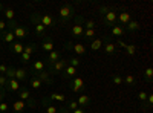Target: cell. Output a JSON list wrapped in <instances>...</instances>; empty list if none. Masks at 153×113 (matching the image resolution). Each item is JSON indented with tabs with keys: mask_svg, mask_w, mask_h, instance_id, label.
<instances>
[{
	"mask_svg": "<svg viewBox=\"0 0 153 113\" xmlns=\"http://www.w3.org/2000/svg\"><path fill=\"white\" fill-rule=\"evenodd\" d=\"M98 12L100 16L103 17V21L107 28H112L117 24V16H118V8L117 6H100L98 8Z\"/></svg>",
	"mask_w": 153,
	"mask_h": 113,
	"instance_id": "obj_1",
	"label": "cell"
},
{
	"mask_svg": "<svg viewBox=\"0 0 153 113\" xmlns=\"http://www.w3.org/2000/svg\"><path fill=\"white\" fill-rule=\"evenodd\" d=\"M75 6L72 3H63L60 8H58V21L60 24H68L71 20H74L75 17Z\"/></svg>",
	"mask_w": 153,
	"mask_h": 113,
	"instance_id": "obj_2",
	"label": "cell"
},
{
	"mask_svg": "<svg viewBox=\"0 0 153 113\" xmlns=\"http://www.w3.org/2000/svg\"><path fill=\"white\" fill-rule=\"evenodd\" d=\"M6 26L9 28V31H12V34H14V37L16 38H19V40H23V38H26L28 37V29L25 28V26H22V24H19L16 20H12V21H8L6 23Z\"/></svg>",
	"mask_w": 153,
	"mask_h": 113,
	"instance_id": "obj_3",
	"label": "cell"
},
{
	"mask_svg": "<svg viewBox=\"0 0 153 113\" xmlns=\"http://www.w3.org/2000/svg\"><path fill=\"white\" fill-rule=\"evenodd\" d=\"M83 23H84V18L81 16H75L74 17V24H72V28H71L72 38H83V32H84Z\"/></svg>",
	"mask_w": 153,
	"mask_h": 113,
	"instance_id": "obj_4",
	"label": "cell"
},
{
	"mask_svg": "<svg viewBox=\"0 0 153 113\" xmlns=\"http://www.w3.org/2000/svg\"><path fill=\"white\" fill-rule=\"evenodd\" d=\"M31 20L34 23V32L38 35V37H45V32H46V28L40 23V14L38 12H34L31 16Z\"/></svg>",
	"mask_w": 153,
	"mask_h": 113,
	"instance_id": "obj_5",
	"label": "cell"
},
{
	"mask_svg": "<svg viewBox=\"0 0 153 113\" xmlns=\"http://www.w3.org/2000/svg\"><path fill=\"white\" fill-rule=\"evenodd\" d=\"M68 66V60L66 58H60L57 63H54L51 67H48V72H49V75L52 77V75H58V73H61L63 72V69H65Z\"/></svg>",
	"mask_w": 153,
	"mask_h": 113,
	"instance_id": "obj_6",
	"label": "cell"
},
{
	"mask_svg": "<svg viewBox=\"0 0 153 113\" xmlns=\"http://www.w3.org/2000/svg\"><path fill=\"white\" fill-rule=\"evenodd\" d=\"M86 89V86H84V80L80 78V77H74L71 80V90L75 92V93H80Z\"/></svg>",
	"mask_w": 153,
	"mask_h": 113,
	"instance_id": "obj_7",
	"label": "cell"
},
{
	"mask_svg": "<svg viewBox=\"0 0 153 113\" xmlns=\"http://www.w3.org/2000/svg\"><path fill=\"white\" fill-rule=\"evenodd\" d=\"M65 47L68 49V51H74L76 55H84L87 52V49L81 44V43H72V41H68L65 44Z\"/></svg>",
	"mask_w": 153,
	"mask_h": 113,
	"instance_id": "obj_8",
	"label": "cell"
},
{
	"mask_svg": "<svg viewBox=\"0 0 153 113\" xmlns=\"http://www.w3.org/2000/svg\"><path fill=\"white\" fill-rule=\"evenodd\" d=\"M130 20H132V16H130V12H129V11L121 9V11L118 12V16H117V24H120V26L124 28Z\"/></svg>",
	"mask_w": 153,
	"mask_h": 113,
	"instance_id": "obj_9",
	"label": "cell"
},
{
	"mask_svg": "<svg viewBox=\"0 0 153 113\" xmlns=\"http://www.w3.org/2000/svg\"><path fill=\"white\" fill-rule=\"evenodd\" d=\"M32 77H35L37 80H40V83H42V84H43V83H46V84H52V83H54L52 77L49 75V72H48V70L35 72V73H32Z\"/></svg>",
	"mask_w": 153,
	"mask_h": 113,
	"instance_id": "obj_10",
	"label": "cell"
},
{
	"mask_svg": "<svg viewBox=\"0 0 153 113\" xmlns=\"http://www.w3.org/2000/svg\"><path fill=\"white\" fill-rule=\"evenodd\" d=\"M40 23L43 24L45 28H54L57 24V20L52 16H49V14H40Z\"/></svg>",
	"mask_w": 153,
	"mask_h": 113,
	"instance_id": "obj_11",
	"label": "cell"
},
{
	"mask_svg": "<svg viewBox=\"0 0 153 113\" xmlns=\"http://www.w3.org/2000/svg\"><path fill=\"white\" fill-rule=\"evenodd\" d=\"M104 41H106V44H104V47H103L104 54H106V55H115V54H117L118 49H117V46L110 41V37H106Z\"/></svg>",
	"mask_w": 153,
	"mask_h": 113,
	"instance_id": "obj_12",
	"label": "cell"
},
{
	"mask_svg": "<svg viewBox=\"0 0 153 113\" xmlns=\"http://www.w3.org/2000/svg\"><path fill=\"white\" fill-rule=\"evenodd\" d=\"M60 58H61L60 51H55V49H54L52 52H49V55H48V58H46V63H45V64H46L48 67H51V66H52L54 63H57Z\"/></svg>",
	"mask_w": 153,
	"mask_h": 113,
	"instance_id": "obj_13",
	"label": "cell"
},
{
	"mask_svg": "<svg viewBox=\"0 0 153 113\" xmlns=\"http://www.w3.org/2000/svg\"><path fill=\"white\" fill-rule=\"evenodd\" d=\"M46 99L49 103H66V96L63 93H58V92H52L46 96Z\"/></svg>",
	"mask_w": 153,
	"mask_h": 113,
	"instance_id": "obj_14",
	"label": "cell"
},
{
	"mask_svg": "<svg viewBox=\"0 0 153 113\" xmlns=\"http://www.w3.org/2000/svg\"><path fill=\"white\" fill-rule=\"evenodd\" d=\"M61 77L65 78V80H72L74 77H76V69L68 64L65 69H63V72H61Z\"/></svg>",
	"mask_w": 153,
	"mask_h": 113,
	"instance_id": "obj_15",
	"label": "cell"
},
{
	"mask_svg": "<svg viewBox=\"0 0 153 113\" xmlns=\"http://www.w3.org/2000/svg\"><path fill=\"white\" fill-rule=\"evenodd\" d=\"M22 87V83H19L16 78H12V80H8L6 83V92H19V89Z\"/></svg>",
	"mask_w": 153,
	"mask_h": 113,
	"instance_id": "obj_16",
	"label": "cell"
},
{
	"mask_svg": "<svg viewBox=\"0 0 153 113\" xmlns=\"http://www.w3.org/2000/svg\"><path fill=\"white\" fill-rule=\"evenodd\" d=\"M42 49L45 52H52L54 51V41L51 37H43V41H42Z\"/></svg>",
	"mask_w": 153,
	"mask_h": 113,
	"instance_id": "obj_17",
	"label": "cell"
},
{
	"mask_svg": "<svg viewBox=\"0 0 153 113\" xmlns=\"http://www.w3.org/2000/svg\"><path fill=\"white\" fill-rule=\"evenodd\" d=\"M42 70H46V64L43 60H37L31 64V72L35 73V72H42Z\"/></svg>",
	"mask_w": 153,
	"mask_h": 113,
	"instance_id": "obj_18",
	"label": "cell"
},
{
	"mask_svg": "<svg viewBox=\"0 0 153 113\" xmlns=\"http://www.w3.org/2000/svg\"><path fill=\"white\" fill-rule=\"evenodd\" d=\"M0 38H2V41H5L8 44H12V43L16 41V37H14V34H12V31L2 32V34H0Z\"/></svg>",
	"mask_w": 153,
	"mask_h": 113,
	"instance_id": "obj_19",
	"label": "cell"
},
{
	"mask_svg": "<svg viewBox=\"0 0 153 113\" xmlns=\"http://www.w3.org/2000/svg\"><path fill=\"white\" fill-rule=\"evenodd\" d=\"M25 109H26V103L22 101V99H16V101L12 103V110L16 113H23Z\"/></svg>",
	"mask_w": 153,
	"mask_h": 113,
	"instance_id": "obj_20",
	"label": "cell"
},
{
	"mask_svg": "<svg viewBox=\"0 0 153 113\" xmlns=\"http://www.w3.org/2000/svg\"><path fill=\"white\" fill-rule=\"evenodd\" d=\"M139 29H141V24H139L136 20H130V21L124 26V31H129V32H136V31H139Z\"/></svg>",
	"mask_w": 153,
	"mask_h": 113,
	"instance_id": "obj_21",
	"label": "cell"
},
{
	"mask_svg": "<svg viewBox=\"0 0 153 113\" xmlns=\"http://www.w3.org/2000/svg\"><path fill=\"white\" fill-rule=\"evenodd\" d=\"M17 93H19V98L22 99V101H28V99L31 98V92H29V89H28V87H25V86L20 87Z\"/></svg>",
	"mask_w": 153,
	"mask_h": 113,
	"instance_id": "obj_22",
	"label": "cell"
},
{
	"mask_svg": "<svg viewBox=\"0 0 153 113\" xmlns=\"http://www.w3.org/2000/svg\"><path fill=\"white\" fill-rule=\"evenodd\" d=\"M110 29H112V37H118L120 40H121V37H124V34H126L124 28L120 26V24H115V26H112Z\"/></svg>",
	"mask_w": 153,
	"mask_h": 113,
	"instance_id": "obj_23",
	"label": "cell"
},
{
	"mask_svg": "<svg viewBox=\"0 0 153 113\" xmlns=\"http://www.w3.org/2000/svg\"><path fill=\"white\" fill-rule=\"evenodd\" d=\"M76 103H78V106L80 107H87V106H91V96H87V95H84V93H81L80 96H78V99H76Z\"/></svg>",
	"mask_w": 153,
	"mask_h": 113,
	"instance_id": "obj_24",
	"label": "cell"
},
{
	"mask_svg": "<svg viewBox=\"0 0 153 113\" xmlns=\"http://www.w3.org/2000/svg\"><path fill=\"white\" fill-rule=\"evenodd\" d=\"M14 78H16L19 83L25 81V80L28 78V70H26V69H16V75H14Z\"/></svg>",
	"mask_w": 153,
	"mask_h": 113,
	"instance_id": "obj_25",
	"label": "cell"
},
{
	"mask_svg": "<svg viewBox=\"0 0 153 113\" xmlns=\"http://www.w3.org/2000/svg\"><path fill=\"white\" fill-rule=\"evenodd\" d=\"M9 46H11V51L14 52V54H17V55H22V54H23V49H25V46H23L22 43L14 41V43L9 44Z\"/></svg>",
	"mask_w": 153,
	"mask_h": 113,
	"instance_id": "obj_26",
	"label": "cell"
},
{
	"mask_svg": "<svg viewBox=\"0 0 153 113\" xmlns=\"http://www.w3.org/2000/svg\"><path fill=\"white\" fill-rule=\"evenodd\" d=\"M103 43H104L103 38H95V40L91 41V49H92L94 52H95V51H100V49L103 47Z\"/></svg>",
	"mask_w": 153,
	"mask_h": 113,
	"instance_id": "obj_27",
	"label": "cell"
},
{
	"mask_svg": "<svg viewBox=\"0 0 153 113\" xmlns=\"http://www.w3.org/2000/svg\"><path fill=\"white\" fill-rule=\"evenodd\" d=\"M95 37H97V31L95 29H84L83 38H86V40H95Z\"/></svg>",
	"mask_w": 153,
	"mask_h": 113,
	"instance_id": "obj_28",
	"label": "cell"
},
{
	"mask_svg": "<svg viewBox=\"0 0 153 113\" xmlns=\"http://www.w3.org/2000/svg\"><path fill=\"white\" fill-rule=\"evenodd\" d=\"M3 14H5V18L8 21H12V20H14V17H16V11L12 9V8H6V9H3Z\"/></svg>",
	"mask_w": 153,
	"mask_h": 113,
	"instance_id": "obj_29",
	"label": "cell"
},
{
	"mask_svg": "<svg viewBox=\"0 0 153 113\" xmlns=\"http://www.w3.org/2000/svg\"><path fill=\"white\" fill-rule=\"evenodd\" d=\"M68 64L72 66V67H75V69H78V67L81 66V60H80L78 57H71V58L68 60Z\"/></svg>",
	"mask_w": 153,
	"mask_h": 113,
	"instance_id": "obj_30",
	"label": "cell"
},
{
	"mask_svg": "<svg viewBox=\"0 0 153 113\" xmlns=\"http://www.w3.org/2000/svg\"><path fill=\"white\" fill-rule=\"evenodd\" d=\"M144 80H146V83H152V80H153V69L150 66L144 70Z\"/></svg>",
	"mask_w": 153,
	"mask_h": 113,
	"instance_id": "obj_31",
	"label": "cell"
},
{
	"mask_svg": "<svg viewBox=\"0 0 153 113\" xmlns=\"http://www.w3.org/2000/svg\"><path fill=\"white\" fill-rule=\"evenodd\" d=\"M35 51H37V46L35 44H26V46H25V49H23V52L31 55V57H32V54H35Z\"/></svg>",
	"mask_w": 153,
	"mask_h": 113,
	"instance_id": "obj_32",
	"label": "cell"
},
{
	"mask_svg": "<svg viewBox=\"0 0 153 113\" xmlns=\"http://www.w3.org/2000/svg\"><path fill=\"white\" fill-rule=\"evenodd\" d=\"M80 106H78V103L76 101H74V99H66V109L68 110H75V109H78Z\"/></svg>",
	"mask_w": 153,
	"mask_h": 113,
	"instance_id": "obj_33",
	"label": "cell"
},
{
	"mask_svg": "<svg viewBox=\"0 0 153 113\" xmlns=\"http://www.w3.org/2000/svg\"><path fill=\"white\" fill-rule=\"evenodd\" d=\"M112 83L115 84V86H121L123 84V77L120 73H113L112 75Z\"/></svg>",
	"mask_w": 153,
	"mask_h": 113,
	"instance_id": "obj_34",
	"label": "cell"
},
{
	"mask_svg": "<svg viewBox=\"0 0 153 113\" xmlns=\"http://www.w3.org/2000/svg\"><path fill=\"white\" fill-rule=\"evenodd\" d=\"M124 51H126V54H127V55L133 57V55L136 54V46H135V44H127V47L124 49Z\"/></svg>",
	"mask_w": 153,
	"mask_h": 113,
	"instance_id": "obj_35",
	"label": "cell"
},
{
	"mask_svg": "<svg viewBox=\"0 0 153 113\" xmlns=\"http://www.w3.org/2000/svg\"><path fill=\"white\" fill-rule=\"evenodd\" d=\"M31 87H32L34 90H38V89L42 87V83H40V80H37L35 77H32V78H31Z\"/></svg>",
	"mask_w": 153,
	"mask_h": 113,
	"instance_id": "obj_36",
	"label": "cell"
},
{
	"mask_svg": "<svg viewBox=\"0 0 153 113\" xmlns=\"http://www.w3.org/2000/svg\"><path fill=\"white\" fill-rule=\"evenodd\" d=\"M14 75H16V67L8 66V70H6V73H5V77H6L8 80H12V78H14Z\"/></svg>",
	"mask_w": 153,
	"mask_h": 113,
	"instance_id": "obj_37",
	"label": "cell"
},
{
	"mask_svg": "<svg viewBox=\"0 0 153 113\" xmlns=\"http://www.w3.org/2000/svg\"><path fill=\"white\" fill-rule=\"evenodd\" d=\"M135 81H136V80H135V77H133L132 73H130V75H127L126 78H123V83H126L127 86H133V84H135Z\"/></svg>",
	"mask_w": 153,
	"mask_h": 113,
	"instance_id": "obj_38",
	"label": "cell"
},
{
	"mask_svg": "<svg viewBox=\"0 0 153 113\" xmlns=\"http://www.w3.org/2000/svg\"><path fill=\"white\" fill-rule=\"evenodd\" d=\"M153 106V95H147V99H146V103L143 104V107H146L147 110H150Z\"/></svg>",
	"mask_w": 153,
	"mask_h": 113,
	"instance_id": "obj_39",
	"label": "cell"
},
{
	"mask_svg": "<svg viewBox=\"0 0 153 113\" xmlns=\"http://www.w3.org/2000/svg\"><path fill=\"white\" fill-rule=\"evenodd\" d=\"M8 110H9V103L5 99V101L0 103V113H8Z\"/></svg>",
	"mask_w": 153,
	"mask_h": 113,
	"instance_id": "obj_40",
	"label": "cell"
},
{
	"mask_svg": "<svg viewBox=\"0 0 153 113\" xmlns=\"http://www.w3.org/2000/svg\"><path fill=\"white\" fill-rule=\"evenodd\" d=\"M83 28H84V29H95V21H92V20H84Z\"/></svg>",
	"mask_w": 153,
	"mask_h": 113,
	"instance_id": "obj_41",
	"label": "cell"
},
{
	"mask_svg": "<svg viewBox=\"0 0 153 113\" xmlns=\"http://www.w3.org/2000/svg\"><path fill=\"white\" fill-rule=\"evenodd\" d=\"M45 112H46V113H58V107H55V106H52V104H49V106L45 107Z\"/></svg>",
	"mask_w": 153,
	"mask_h": 113,
	"instance_id": "obj_42",
	"label": "cell"
},
{
	"mask_svg": "<svg viewBox=\"0 0 153 113\" xmlns=\"http://www.w3.org/2000/svg\"><path fill=\"white\" fill-rule=\"evenodd\" d=\"M147 95H149V93H146L144 90H141V92L138 93V99H139V101H141V103L144 104V103H146V99H147Z\"/></svg>",
	"mask_w": 153,
	"mask_h": 113,
	"instance_id": "obj_43",
	"label": "cell"
},
{
	"mask_svg": "<svg viewBox=\"0 0 153 113\" xmlns=\"http://www.w3.org/2000/svg\"><path fill=\"white\" fill-rule=\"evenodd\" d=\"M25 103H26V106H28V107H31V109H34V107L37 106V101H35V98H32V96H31V98L28 99V101H25Z\"/></svg>",
	"mask_w": 153,
	"mask_h": 113,
	"instance_id": "obj_44",
	"label": "cell"
},
{
	"mask_svg": "<svg viewBox=\"0 0 153 113\" xmlns=\"http://www.w3.org/2000/svg\"><path fill=\"white\" fill-rule=\"evenodd\" d=\"M6 83H8V78L5 77V75H0V87H2V89H5V87H6Z\"/></svg>",
	"mask_w": 153,
	"mask_h": 113,
	"instance_id": "obj_45",
	"label": "cell"
},
{
	"mask_svg": "<svg viewBox=\"0 0 153 113\" xmlns=\"http://www.w3.org/2000/svg\"><path fill=\"white\" fill-rule=\"evenodd\" d=\"M20 58H22V61H23V63H29V61H31V55L25 54V52H23V54L20 55Z\"/></svg>",
	"mask_w": 153,
	"mask_h": 113,
	"instance_id": "obj_46",
	"label": "cell"
},
{
	"mask_svg": "<svg viewBox=\"0 0 153 113\" xmlns=\"http://www.w3.org/2000/svg\"><path fill=\"white\" fill-rule=\"evenodd\" d=\"M115 46H117V49H126L127 47V43L123 41V40H118V43L115 44Z\"/></svg>",
	"mask_w": 153,
	"mask_h": 113,
	"instance_id": "obj_47",
	"label": "cell"
},
{
	"mask_svg": "<svg viewBox=\"0 0 153 113\" xmlns=\"http://www.w3.org/2000/svg\"><path fill=\"white\" fill-rule=\"evenodd\" d=\"M5 98H6V90L0 87V103H2V101H5Z\"/></svg>",
	"mask_w": 153,
	"mask_h": 113,
	"instance_id": "obj_48",
	"label": "cell"
},
{
	"mask_svg": "<svg viewBox=\"0 0 153 113\" xmlns=\"http://www.w3.org/2000/svg\"><path fill=\"white\" fill-rule=\"evenodd\" d=\"M6 28H8V26H6V21H5V20H0V32H5Z\"/></svg>",
	"mask_w": 153,
	"mask_h": 113,
	"instance_id": "obj_49",
	"label": "cell"
},
{
	"mask_svg": "<svg viewBox=\"0 0 153 113\" xmlns=\"http://www.w3.org/2000/svg\"><path fill=\"white\" fill-rule=\"evenodd\" d=\"M8 70V66L6 64H0V75H5Z\"/></svg>",
	"mask_w": 153,
	"mask_h": 113,
	"instance_id": "obj_50",
	"label": "cell"
},
{
	"mask_svg": "<svg viewBox=\"0 0 153 113\" xmlns=\"http://www.w3.org/2000/svg\"><path fill=\"white\" fill-rule=\"evenodd\" d=\"M72 113H86V110H84L83 107H78V109H75Z\"/></svg>",
	"mask_w": 153,
	"mask_h": 113,
	"instance_id": "obj_51",
	"label": "cell"
},
{
	"mask_svg": "<svg viewBox=\"0 0 153 113\" xmlns=\"http://www.w3.org/2000/svg\"><path fill=\"white\" fill-rule=\"evenodd\" d=\"M58 113H71L66 107H61V109H58Z\"/></svg>",
	"mask_w": 153,
	"mask_h": 113,
	"instance_id": "obj_52",
	"label": "cell"
},
{
	"mask_svg": "<svg viewBox=\"0 0 153 113\" xmlns=\"http://www.w3.org/2000/svg\"><path fill=\"white\" fill-rule=\"evenodd\" d=\"M2 11H3V5H2V3H0V12H2Z\"/></svg>",
	"mask_w": 153,
	"mask_h": 113,
	"instance_id": "obj_53",
	"label": "cell"
},
{
	"mask_svg": "<svg viewBox=\"0 0 153 113\" xmlns=\"http://www.w3.org/2000/svg\"><path fill=\"white\" fill-rule=\"evenodd\" d=\"M109 113H115V112H109Z\"/></svg>",
	"mask_w": 153,
	"mask_h": 113,
	"instance_id": "obj_54",
	"label": "cell"
},
{
	"mask_svg": "<svg viewBox=\"0 0 153 113\" xmlns=\"http://www.w3.org/2000/svg\"><path fill=\"white\" fill-rule=\"evenodd\" d=\"M0 40H2V38H0Z\"/></svg>",
	"mask_w": 153,
	"mask_h": 113,
	"instance_id": "obj_55",
	"label": "cell"
}]
</instances>
